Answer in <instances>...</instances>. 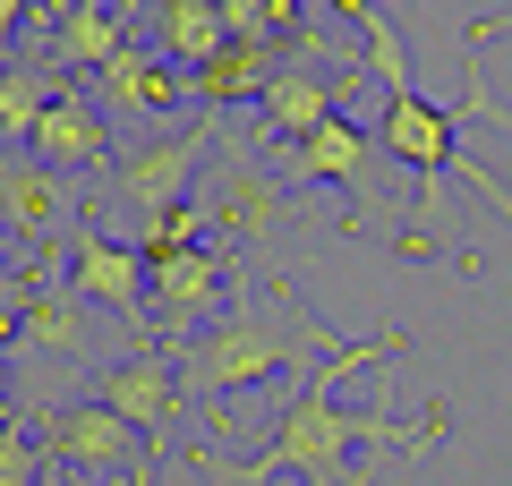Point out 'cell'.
I'll use <instances>...</instances> for the list:
<instances>
[{"label": "cell", "mask_w": 512, "mask_h": 486, "mask_svg": "<svg viewBox=\"0 0 512 486\" xmlns=\"http://www.w3.org/2000/svg\"><path fill=\"white\" fill-rule=\"evenodd\" d=\"M43 486H77V478H69V469H43Z\"/></svg>", "instance_id": "obj_23"}, {"label": "cell", "mask_w": 512, "mask_h": 486, "mask_svg": "<svg viewBox=\"0 0 512 486\" xmlns=\"http://www.w3.org/2000/svg\"><path fill=\"white\" fill-rule=\"evenodd\" d=\"M197 205H205V222H214V248H265V239L299 214L282 162L274 154H248V145H222V154L205 162Z\"/></svg>", "instance_id": "obj_5"}, {"label": "cell", "mask_w": 512, "mask_h": 486, "mask_svg": "<svg viewBox=\"0 0 512 486\" xmlns=\"http://www.w3.org/2000/svg\"><path fill=\"white\" fill-rule=\"evenodd\" d=\"M60 86H69V77L52 69V60H9V69H0V145H26L43 128V111L60 103Z\"/></svg>", "instance_id": "obj_18"}, {"label": "cell", "mask_w": 512, "mask_h": 486, "mask_svg": "<svg viewBox=\"0 0 512 486\" xmlns=\"http://www.w3.org/2000/svg\"><path fill=\"white\" fill-rule=\"evenodd\" d=\"M26 350H43V359H77L86 350V307H77V290L60 282V265H26V290H18V324H9Z\"/></svg>", "instance_id": "obj_15"}, {"label": "cell", "mask_w": 512, "mask_h": 486, "mask_svg": "<svg viewBox=\"0 0 512 486\" xmlns=\"http://www.w3.org/2000/svg\"><path fill=\"white\" fill-rule=\"evenodd\" d=\"M120 52H128V9H120V0H60V9H52V43H43V60H52L60 77H103Z\"/></svg>", "instance_id": "obj_13"}, {"label": "cell", "mask_w": 512, "mask_h": 486, "mask_svg": "<svg viewBox=\"0 0 512 486\" xmlns=\"http://www.w3.org/2000/svg\"><path fill=\"white\" fill-rule=\"evenodd\" d=\"M402 342H410L402 324H384V333H359V342H342L325 367H308V376L282 393V418L265 427V444H256V452L197 444V469H205L214 486H274V478L342 486V478H367L359 452H410V461H427V452L444 444V401H427L419 418H393V410H342V384L359 376V367L393 359Z\"/></svg>", "instance_id": "obj_1"}, {"label": "cell", "mask_w": 512, "mask_h": 486, "mask_svg": "<svg viewBox=\"0 0 512 486\" xmlns=\"http://www.w3.org/2000/svg\"><path fill=\"white\" fill-rule=\"evenodd\" d=\"M77 180H60L52 162H35L26 145H0V231H18L35 265H52L60 239H77Z\"/></svg>", "instance_id": "obj_8"}, {"label": "cell", "mask_w": 512, "mask_h": 486, "mask_svg": "<svg viewBox=\"0 0 512 486\" xmlns=\"http://www.w3.org/2000/svg\"><path fill=\"white\" fill-rule=\"evenodd\" d=\"M94 401H111L137 435L163 444V435L180 427V410H188V393H180V350H171V342H146V350H128V359L94 367Z\"/></svg>", "instance_id": "obj_9"}, {"label": "cell", "mask_w": 512, "mask_h": 486, "mask_svg": "<svg viewBox=\"0 0 512 486\" xmlns=\"http://www.w3.org/2000/svg\"><path fill=\"white\" fill-rule=\"evenodd\" d=\"M77 486H86V478H77Z\"/></svg>", "instance_id": "obj_25"}, {"label": "cell", "mask_w": 512, "mask_h": 486, "mask_svg": "<svg viewBox=\"0 0 512 486\" xmlns=\"http://www.w3.org/2000/svg\"><path fill=\"white\" fill-rule=\"evenodd\" d=\"M214 154H222L214 120H180V128H163V137L128 145V154L111 162V205H128L137 222L171 214V205H197V171Z\"/></svg>", "instance_id": "obj_6"}, {"label": "cell", "mask_w": 512, "mask_h": 486, "mask_svg": "<svg viewBox=\"0 0 512 486\" xmlns=\"http://www.w3.org/2000/svg\"><path fill=\"white\" fill-rule=\"evenodd\" d=\"M18 290H26V282L0 265V342H9V324H18Z\"/></svg>", "instance_id": "obj_21"}, {"label": "cell", "mask_w": 512, "mask_h": 486, "mask_svg": "<svg viewBox=\"0 0 512 486\" xmlns=\"http://www.w3.org/2000/svg\"><path fill=\"white\" fill-rule=\"evenodd\" d=\"M274 69H282L274 43H231L222 60H205V69H197V103H205V120H222V111H239V103H265Z\"/></svg>", "instance_id": "obj_17"}, {"label": "cell", "mask_w": 512, "mask_h": 486, "mask_svg": "<svg viewBox=\"0 0 512 486\" xmlns=\"http://www.w3.org/2000/svg\"><path fill=\"white\" fill-rule=\"evenodd\" d=\"M376 154H384L376 128H359L342 111V120H325L308 145L282 154V180L291 188H350V197H359V222H367V205H376Z\"/></svg>", "instance_id": "obj_11"}, {"label": "cell", "mask_w": 512, "mask_h": 486, "mask_svg": "<svg viewBox=\"0 0 512 486\" xmlns=\"http://www.w3.org/2000/svg\"><path fill=\"white\" fill-rule=\"evenodd\" d=\"M26 154L52 162L60 180H77V171H111V162H120V154H111V111L69 77V86H60V103L43 111V128L26 137Z\"/></svg>", "instance_id": "obj_12"}, {"label": "cell", "mask_w": 512, "mask_h": 486, "mask_svg": "<svg viewBox=\"0 0 512 486\" xmlns=\"http://www.w3.org/2000/svg\"><path fill=\"white\" fill-rule=\"evenodd\" d=\"M154 52L180 60L188 77L205 69V60L231 52V18H222V0H154Z\"/></svg>", "instance_id": "obj_16"}, {"label": "cell", "mask_w": 512, "mask_h": 486, "mask_svg": "<svg viewBox=\"0 0 512 486\" xmlns=\"http://www.w3.org/2000/svg\"><path fill=\"white\" fill-rule=\"evenodd\" d=\"M35 444L52 469H69V478L86 486H154V469H163V444L154 435H137L111 401H52V410H35Z\"/></svg>", "instance_id": "obj_4"}, {"label": "cell", "mask_w": 512, "mask_h": 486, "mask_svg": "<svg viewBox=\"0 0 512 486\" xmlns=\"http://www.w3.org/2000/svg\"><path fill=\"white\" fill-rule=\"evenodd\" d=\"M180 248H214V222H205V205H171V214L137 222V256H180Z\"/></svg>", "instance_id": "obj_19"}, {"label": "cell", "mask_w": 512, "mask_h": 486, "mask_svg": "<svg viewBox=\"0 0 512 486\" xmlns=\"http://www.w3.org/2000/svg\"><path fill=\"white\" fill-rule=\"evenodd\" d=\"M35 9H43V0H35ZM52 9H60V0H52Z\"/></svg>", "instance_id": "obj_24"}, {"label": "cell", "mask_w": 512, "mask_h": 486, "mask_svg": "<svg viewBox=\"0 0 512 486\" xmlns=\"http://www.w3.org/2000/svg\"><path fill=\"white\" fill-rule=\"evenodd\" d=\"M171 350H180L188 410H205V401H231V393H248V384L291 376V367H325L333 350H342V333L316 324V307L299 299L291 273H265L239 307H222L205 333H188V342H171Z\"/></svg>", "instance_id": "obj_2"}, {"label": "cell", "mask_w": 512, "mask_h": 486, "mask_svg": "<svg viewBox=\"0 0 512 486\" xmlns=\"http://www.w3.org/2000/svg\"><path fill=\"white\" fill-rule=\"evenodd\" d=\"M43 444H35V427L26 418H0V486H43Z\"/></svg>", "instance_id": "obj_20"}, {"label": "cell", "mask_w": 512, "mask_h": 486, "mask_svg": "<svg viewBox=\"0 0 512 486\" xmlns=\"http://www.w3.org/2000/svg\"><path fill=\"white\" fill-rule=\"evenodd\" d=\"M0 418H9V350H0Z\"/></svg>", "instance_id": "obj_22"}, {"label": "cell", "mask_w": 512, "mask_h": 486, "mask_svg": "<svg viewBox=\"0 0 512 486\" xmlns=\"http://www.w3.org/2000/svg\"><path fill=\"white\" fill-rule=\"evenodd\" d=\"M188 94H197V77H188L180 60L146 52V43H128V52L94 77V103H103V111H128V120H163V111H180Z\"/></svg>", "instance_id": "obj_14"}, {"label": "cell", "mask_w": 512, "mask_h": 486, "mask_svg": "<svg viewBox=\"0 0 512 486\" xmlns=\"http://www.w3.org/2000/svg\"><path fill=\"white\" fill-rule=\"evenodd\" d=\"M69 290H86V299H103L120 324L154 333V282H146V256L128 248V239H111L103 222H77V239H69Z\"/></svg>", "instance_id": "obj_10"}, {"label": "cell", "mask_w": 512, "mask_h": 486, "mask_svg": "<svg viewBox=\"0 0 512 486\" xmlns=\"http://www.w3.org/2000/svg\"><path fill=\"white\" fill-rule=\"evenodd\" d=\"M359 43H367V77L384 86L376 145H384L393 162H410V171H419V197H410V222H402V239H393V248H402V256H419V248H427V231L444 222V180H453V171H461V180H470L478 197H487L495 214L512 222V188L495 180L478 154H461V111L419 103V86H410V60H402V35H393V18H384V9L359 26Z\"/></svg>", "instance_id": "obj_3"}, {"label": "cell", "mask_w": 512, "mask_h": 486, "mask_svg": "<svg viewBox=\"0 0 512 486\" xmlns=\"http://www.w3.org/2000/svg\"><path fill=\"white\" fill-rule=\"evenodd\" d=\"M367 69H350V77H333L325 69V52L316 43H299V52H282V69H274V86H265V103H256V137H265V154H291V145H308L325 120H342L350 111V86H359Z\"/></svg>", "instance_id": "obj_7"}]
</instances>
